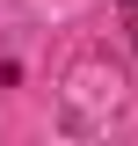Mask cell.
Returning a JSON list of instances; mask_svg holds the SVG:
<instances>
[{
    "label": "cell",
    "instance_id": "cell-1",
    "mask_svg": "<svg viewBox=\"0 0 138 146\" xmlns=\"http://www.w3.org/2000/svg\"><path fill=\"white\" fill-rule=\"evenodd\" d=\"M124 29H131V36H138V0H124Z\"/></svg>",
    "mask_w": 138,
    "mask_h": 146
}]
</instances>
